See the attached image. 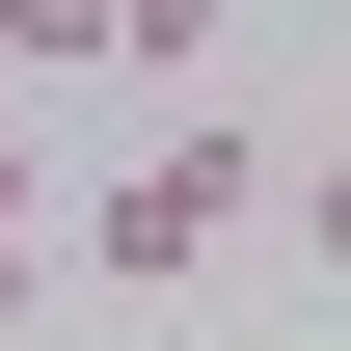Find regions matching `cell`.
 <instances>
[{
    "label": "cell",
    "instance_id": "obj_1",
    "mask_svg": "<svg viewBox=\"0 0 351 351\" xmlns=\"http://www.w3.org/2000/svg\"><path fill=\"white\" fill-rule=\"evenodd\" d=\"M82 243L135 270V298H189V270H217V243H243V135H162V162H135V189H108V217H82Z\"/></svg>",
    "mask_w": 351,
    "mask_h": 351
},
{
    "label": "cell",
    "instance_id": "obj_2",
    "mask_svg": "<svg viewBox=\"0 0 351 351\" xmlns=\"http://www.w3.org/2000/svg\"><path fill=\"white\" fill-rule=\"evenodd\" d=\"M0 82H27V108H54V82H108V0H0Z\"/></svg>",
    "mask_w": 351,
    "mask_h": 351
},
{
    "label": "cell",
    "instance_id": "obj_3",
    "mask_svg": "<svg viewBox=\"0 0 351 351\" xmlns=\"http://www.w3.org/2000/svg\"><path fill=\"white\" fill-rule=\"evenodd\" d=\"M217 27H243V0H108V82H189Z\"/></svg>",
    "mask_w": 351,
    "mask_h": 351
},
{
    "label": "cell",
    "instance_id": "obj_4",
    "mask_svg": "<svg viewBox=\"0 0 351 351\" xmlns=\"http://www.w3.org/2000/svg\"><path fill=\"white\" fill-rule=\"evenodd\" d=\"M0 243H54V135H27V108H0Z\"/></svg>",
    "mask_w": 351,
    "mask_h": 351
},
{
    "label": "cell",
    "instance_id": "obj_5",
    "mask_svg": "<svg viewBox=\"0 0 351 351\" xmlns=\"http://www.w3.org/2000/svg\"><path fill=\"white\" fill-rule=\"evenodd\" d=\"M298 270H351V162H298Z\"/></svg>",
    "mask_w": 351,
    "mask_h": 351
},
{
    "label": "cell",
    "instance_id": "obj_6",
    "mask_svg": "<svg viewBox=\"0 0 351 351\" xmlns=\"http://www.w3.org/2000/svg\"><path fill=\"white\" fill-rule=\"evenodd\" d=\"M27 270H54V243H0V324H27Z\"/></svg>",
    "mask_w": 351,
    "mask_h": 351
},
{
    "label": "cell",
    "instance_id": "obj_7",
    "mask_svg": "<svg viewBox=\"0 0 351 351\" xmlns=\"http://www.w3.org/2000/svg\"><path fill=\"white\" fill-rule=\"evenodd\" d=\"M324 27H351V0H324Z\"/></svg>",
    "mask_w": 351,
    "mask_h": 351
}]
</instances>
